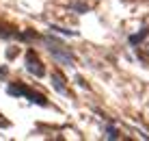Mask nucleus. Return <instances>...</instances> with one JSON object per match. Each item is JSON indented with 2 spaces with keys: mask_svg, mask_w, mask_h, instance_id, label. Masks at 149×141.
Returning <instances> with one entry per match:
<instances>
[{
  "mask_svg": "<svg viewBox=\"0 0 149 141\" xmlns=\"http://www.w3.org/2000/svg\"><path fill=\"white\" fill-rule=\"evenodd\" d=\"M26 67H28L30 74H35V76H41V74H43V67H41V63H39L37 59H35L33 54H28V56H26Z\"/></svg>",
  "mask_w": 149,
  "mask_h": 141,
  "instance_id": "1",
  "label": "nucleus"
},
{
  "mask_svg": "<svg viewBox=\"0 0 149 141\" xmlns=\"http://www.w3.org/2000/svg\"><path fill=\"white\" fill-rule=\"evenodd\" d=\"M9 91H11V93H17V96H28V98H30V100H33V102L45 104V100H43V98H41V96H35V93H30L28 89H24V87H17V89H15V87H11V89H9Z\"/></svg>",
  "mask_w": 149,
  "mask_h": 141,
  "instance_id": "2",
  "label": "nucleus"
},
{
  "mask_svg": "<svg viewBox=\"0 0 149 141\" xmlns=\"http://www.w3.org/2000/svg\"><path fill=\"white\" fill-rule=\"evenodd\" d=\"M52 80H54V87H56V89H58L61 93H65V87H63V80H61V76H58V74H54V76H52Z\"/></svg>",
  "mask_w": 149,
  "mask_h": 141,
  "instance_id": "3",
  "label": "nucleus"
}]
</instances>
